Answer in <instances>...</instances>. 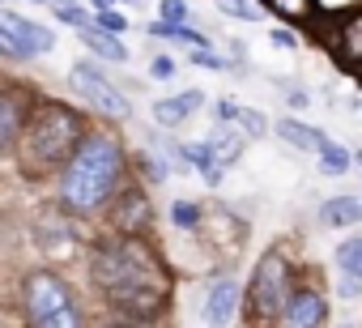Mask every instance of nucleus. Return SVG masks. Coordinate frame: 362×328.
Wrapping results in <instances>:
<instances>
[{"instance_id":"32","label":"nucleus","mask_w":362,"mask_h":328,"mask_svg":"<svg viewBox=\"0 0 362 328\" xmlns=\"http://www.w3.org/2000/svg\"><path fill=\"white\" fill-rule=\"evenodd\" d=\"M345 328H354V324H345Z\"/></svg>"},{"instance_id":"6","label":"nucleus","mask_w":362,"mask_h":328,"mask_svg":"<svg viewBox=\"0 0 362 328\" xmlns=\"http://www.w3.org/2000/svg\"><path fill=\"white\" fill-rule=\"evenodd\" d=\"M281 307H286V264H281V256H264L252 277V311L273 315Z\"/></svg>"},{"instance_id":"10","label":"nucleus","mask_w":362,"mask_h":328,"mask_svg":"<svg viewBox=\"0 0 362 328\" xmlns=\"http://www.w3.org/2000/svg\"><path fill=\"white\" fill-rule=\"evenodd\" d=\"M337 264H341V294H358L362 290V239L341 243Z\"/></svg>"},{"instance_id":"20","label":"nucleus","mask_w":362,"mask_h":328,"mask_svg":"<svg viewBox=\"0 0 362 328\" xmlns=\"http://www.w3.org/2000/svg\"><path fill=\"white\" fill-rule=\"evenodd\" d=\"M341 56H345V60H354V64L362 60V13L341 30Z\"/></svg>"},{"instance_id":"13","label":"nucleus","mask_w":362,"mask_h":328,"mask_svg":"<svg viewBox=\"0 0 362 328\" xmlns=\"http://www.w3.org/2000/svg\"><path fill=\"white\" fill-rule=\"evenodd\" d=\"M320 213L328 226H354V222H362V201L358 197H332V201H324Z\"/></svg>"},{"instance_id":"7","label":"nucleus","mask_w":362,"mask_h":328,"mask_svg":"<svg viewBox=\"0 0 362 328\" xmlns=\"http://www.w3.org/2000/svg\"><path fill=\"white\" fill-rule=\"evenodd\" d=\"M73 86H77V90H81V94L103 111V115H115V119H124V115H128V98H124V94L103 77V69H98V64H77V69H73Z\"/></svg>"},{"instance_id":"31","label":"nucleus","mask_w":362,"mask_h":328,"mask_svg":"<svg viewBox=\"0 0 362 328\" xmlns=\"http://www.w3.org/2000/svg\"><path fill=\"white\" fill-rule=\"evenodd\" d=\"M94 9H98V13H103V9H111V0H94Z\"/></svg>"},{"instance_id":"12","label":"nucleus","mask_w":362,"mask_h":328,"mask_svg":"<svg viewBox=\"0 0 362 328\" xmlns=\"http://www.w3.org/2000/svg\"><path fill=\"white\" fill-rule=\"evenodd\" d=\"M277 132H281V141H290V145H298V149H311V153H320V149L328 145V136H324L320 128L303 124V119H281Z\"/></svg>"},{"instance_id":"25","label":"nucleus","mask_w":362,"mask_h":328,"mask_svg":"<svg viewBox=\"0 0 362 328\" xmlns=\"http://www.w3.org/2000/svg\"><path fill=\"white\" fill-rule=\"evenodd\" d=\"M170 218H175V226H197V218H201V209H197V205H188V201H179Z\"/></svg>"},{"instance_id":"3","label":"nucleus","mask_w":362,"mask_h":328,"mask_svg":"<svg viewBox=\"0 0 362 328\" xmlns=\"http://www.w3.org/2000/svg\"><path fill=\"white\" fill-rule=\"evenodd\" d=\"M77 141H81V119L60 102H43L39 111H30L22 136H18V153L30 171H43V167H56V162L73 158Z\"/></svg>"},{"instance_id":"15","label":"nucleus","mask_w":362,"mask_h":328,"mask_svg":"<svg viewBox=\"0 0 362 328\" xmlns=\"http://www.w3.org/2000/svg\"><path fill=\"white\" fill-rule=\"evenodd\" d=\"M81 39H86V43H90V52H98L103 60H115V64H124V60H128V52H124V43H119L115 35H107V30L98 35V30L90 26V30H81Z\"/></svg>"},{"instance_id":"22","label":"nucleus","mask_w":362,"mask_h":328,"mask_svg":"<svg viewBox=\"0 0 362 328\" xmlns=\"http://www.w3.org/2000/svg\"><path fill=\"white\" fill-rule=\"evenodd\" d=\"M269 5H273L281 18H294V22H298V18H307V13L315 9V0H269Z\"/></svg>"},{"instance_id":"30","label":"nucleus","mask_w":362,"mask_h":328,"mask_svg":"<svg viewBox=\"0 0 362 328\" xmlns=\"http://www.w3.org/2000/svg\"><path fill=\"white\" fill-rule=\"evenodd\" d=\"M273 43H277V47H294V35H286V30H273Z\"/></svg>"},{"instance_id":"28","label":"nucleus","mask_w":362,"mask_h":328,"mask_svg":"<svg viewBox=\"0 0 362 328\" xmlns=\"http://www.w3.org/2000/svg\"><path fill=\"white\" fill-rule=\"evenodd\" d=\"M192 64H201V69H230L222 56H214V52H205V47H197V56H192Z\"/></svg>"},{"instance_id":"9","label":"nucleus","mask_w":362,"mask_h":328,"mask_svg":"<svg viewBox=\"0 0 362 328\" xmlns=\"http://www.w3.org/2000/svg\"><path fill=\"white\" fill-rule=\"evenodd\" d=\"M235 307H239V286L235 281H214V290L205 294V324L209 328H226L235 320Z\"/></svg>"},{"instance_id":"18","label":"nucleus","mask_w":362,"mask_h":328,"mask_svg":"<svg viewBox=\"0 0 362 328\" xmlns=\"http://www.w3.org/2000/svg\"><path fill=\"white\" fill-rule=\"evenodd\" d=\"M209 145H214V153H218V167L235 162V158H239V149H243V141H239V132H235V128H218Z\"/></svg>"},{"instance_id":"19","label":"nucleus","mask_w":362,"mask_h":328,"mask_svg":"<svg viewBox=\"0 0 362 328\" xmlns=\"http://www.w3.org/2000/svg\"><path fill=\"white\" fill-rule=\"evenodd\" d=\"M320 171H324V175H345V171H349V149H341L337 141H328V145L320 149Z\"/></svg>"},{"instance_id":"11","label":"nucleus","mask_w":362,"mask_h":328,"mask_svg":"<svg viewBox=\"0 0 362 328\" xmlns=\"http://www.w3.org/2000/svg\"><path fill=\"white\" fill-rule=\"evenodd\" d=\"M201 102H205L201 90H184L179 98H158V102H153V119H158V124H179L184 115H192Z\"/></svg>"},{"instance_id":"1","label":"nucleus","mask_w":362,"mask_h":328,"mask_svg":"<svg viewBox=\"0 0 362 328\" xmlns=\"http://www.w3.org/2000/svg\"><path fill=\"white\" fill-rule=\"evenodd\" d=\"M94 273L103 281V290L111 294V303L136 320H149L158 315L162 307V281H158V260L136 243V239H124V243H111L94 256Z\"/></svg>"},{"instance_id":"8","label":"nucleus","mask_w":362,"mask_h":328,"mask_svg":"<svg viewBox=\"0 0 362 328\" xmlns=\"http://www.w3.org/2000/svg\"><path fill=\"white\" fill-rule=\"evenodd\" d=\"M320 320H324V303L311 290H294L286 298V307H281V324L286 328H320Z\"/></svg>"},{"instance_id":"2","label":"nucleus","mask_w":362,"mask_h":328,"mask_svg":"<svg viewBox=\"0 0 362 328\" xmlns=\"http://www.w3.org/2000/svg\"><path fill=\"white\" fill-rule=\"evenodd\" d=\"M119 145L111 136H86L64 167V205L77 213L98 209L119 180Z\"/></svg>"},{"instance_id":"4","label":"nucleus","mask_w":362,"mask_h":328,"mask_svg":"<svg viewBox=\"0 0 362 328\" xmlns=\"http://www.w3.org/2000/svg\"><path fill=\"white\" fill-rule=\"evenodd\" d=\"M22 303H26V311H30L35 328H39L43 320H52L56 311L73 307V298H69V286H64L56 273H43V269L26 277V286H22Z\"/></svg>"},{"instance_id":"27","label":"nucleus","mask_w":362,"mask_h":328,"mask_svg":"<svg viewBox=\"0 0 362 328\" xmlns=\"http://www.w3.org/2000/svg\"><path fill=\"white\" fill-rule=\"evenodd\" d=\"M184 18H188L184 0H162V22H184Z\"/></svg>"},{"instance_id":"26","label":"nucleus","mask_w":362,"mask_h":328,"mask_svg":"<svg viewBox=\"0 0 362 328\" xmlns=\"http://www.w3.org/2000/svg\"><path fill=\"white\" fill-rule=\"evenodd\" d=\"M98 26H103L107 35H119V30H128V22H124L115 9H103V13H98Z\"/></svg>"},{"instance_id":"23","label":"nucleus","mask_w":362,"mask_h":328,"mask_svg":"<svg viewBox=\"0 0 362 328\" xmlns=\"http://www.w3.org/2000/svg\"><path fill=\"white\" fill-rule=\"evenodd\" d=\"M39 328H81V320H77V307H64V311H56L52 320H43Z\"/></svg>"},{"instance_id":"21","label":"nucleus","mask_w":362,"mask_h":328,"mask_svg":"<svg viewBox=\"0 0 362 328\" xmlns=\"http://www.w3.org/2000/svg\"><path fill=\"white\" fill-rule=\"evenodd\" d=\"M218 9L230 13V18H243V22H256L260 18V5H252V0H218Z\"/></svg>"},{"instance_id":"29","label":"nucleus","mask_w":362,"mask_h":328,"mask_svg":"<svg viewBox=\"0 0 362 328\" xmlns=\"http://www.w3.org/2000/svg\"><path fill=\"white\" fill-rule=\"evenodd\" d=\"M149 73H153V77H158V81H166V77H175V60H170V56H158V60H153V69H149Z\"/></svg>"},{"instance_id":"16","label":"nucleus","mask_w":362,"mask_h":328,"mask_svg":"<svg viewBox=\"0 0 362 328\" xmlns=\"http://www.w3.org/2000/svg\"><path fill=\"white\" fill-rule=\"evenodd\" d=\"M18 94L0 98V145H18Z\"/></svg>"},{"instance_id":"14","label":"nucleus","mask_w":362,"mask_h":328,"mask_svg":"<svg viewBox=\"0 0 362 328\" xmlns=\"http://www.w3.org/2000/svg\"><path fill=\"white\" fill-rule=\"evenodd\" d=\"M145 222H149V205H145V197H141V192H128L124 205H119V213H115V226H119L124 235H136V226H145Z\"/></svg>"},{"instance_id":"5","label":"nucleus","mask_w":362,"mask_h":328,"mask_svg":"<svg viewBox=\"0 0 362 328\" xmlns=\"http://www.w3.org/2000/svg\"><path fill=\"white\" fill-rule=\"evenodd\" d=\"M0 47H5L9 56H35V52H52L56 35L5 9V13H0Z\"/></svg>"},{"instance_id":"24","label":"nucleus","mask_w":362,"mask_h":328,"mask_svg":"<svg viewBox=\"0 0 362 328\" xmlns=\"http://www.w3.org/2000/svg\"><path fill=\"white\" fill-rule=\"evenodd\" d=\"M56 18H60V22H69V26H77V30H90V18H86L77 5H60V9H56Z\"/></svg>"},{"instance_id":"17","label":"nucleus","mask_w":362,"mask_h":328,"mask_svg":"<svg viewBox=\"0 0 362 328\" xmlns=\"http://www.w3.org/2000/svg\"><path fill=\"white\" fill-rule=\"evenodd\" d=\"M218 111H222V119H235V124H243L252 136H264V128H269L260 111H247V107H235V102H222Z\"/></svg>"}]
</instances>
